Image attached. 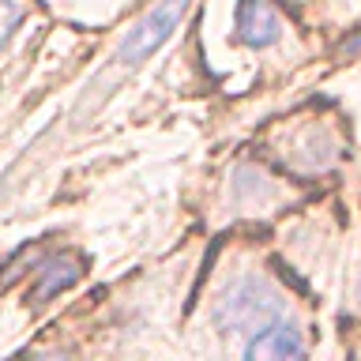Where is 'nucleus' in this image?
<instances>
[{
  "label": "nucleus",
  "mask_w": 361,
  "mask_h": 361,
  "mask_svg": "<svg viewBox=\"0 0 361 361\" xmlns=\"http://www.w3.org/2000/svg\"><path fill=\"white\" fill-rule=\"evenodd\" d=\"M282 312H286V301L267 279H237L214 305V316L226 331H264L279 324Z\"/></svg>",
  "instance_id": "f257e3e1"
},
{
  "label": "nucleus",
  "mask_w": 361,
  "mask_h": 361,
  "mask_svg": "<svg viewBox=\"0 0 361 361\" xmlns=\"http://www.w3.org/2000/svg\"><path fill=\"white\" fill-rule=\"evenodd\" d=\"M188 4H192V0H158V4L128 30V38L121 42V53H117V56H121L124 64H140V61H147L154 49H162V42L180 27V19H185Z\"/></svg>",
  "instance_id": "f03ea898"
},
{
  "label": "nucleus",
  "mask_w": 361,
  "mask_h": 361,
  "mask_svg": "<svg viewBox=\"0 0 361 361\" xmlns=\"http://www.w3.org/2000/svg\"><path fill=\"white\" fill-rule=\"evenodd\" d=\"M237 38L252 49L275 45L282 38V19L267 0H241L237 4Z\"/></svg>",
  "instance_id": "7ed1b4c3"
},
{
  "label": "nucleus",
  "mask_w": 361,
  "mask_h": 361,
  "mask_svg": "<svg viewBox=\"0 0 361 361\" xmlns=\"http://www.w3.org/2000/svg\"><path fill=\"white\" fill-rule=\"evenodd\" d=\"M301 357H305V343L293 324L264 327V331L252 335V343L245 350V361H301Z\"/></svg>",
  "instance_id": "20e7f679"
},
{
  "label": "nucleus",
  "mask_w": 361,
  "mask_h": 361,
  "mask_svg": "<svg viewBox=\"0 0 361 361\" xmlns=\"http://www.w3.org/2000/svg\"><path fill=\"white\" fill-rule=\"evenodd\" d=\"M293 147H298V154H293V166L305 169V173H320V169H331L335 158H338V147H335V140H331V132L320 128V124H316V128H305Z\"/></svg>",
  "instance_id": "39448f33"
},
{
  "label": "nucleus",
  "mask_w": 361,
  "mask_h": 361,
  "mask_svg": "<svg viewBox=\"0 0 361 361\" xmlns=\"http://www.w3.org/2000/svg\"><path fill=\"white\" fill-rule=\"evenodd\" d=\"M79 271H83V264H79L75 256H68V252L49 256V259L38 267V298H49V293L64 290L68 282L79 279Z\"/></svg>",
  "instance_id": "423d86ee"
},
{
  "label": "nucleus",
  "mask_w": 361,
  "mask_h": 361,
  "mask_svg": "<svg viewBox=\"0 0 361 361\" xmlns=\"http://www.w3.org/2000/svg\"><path fill=\"white\" fill-rule=\"evenodd\" d=\"M233 196L241 200V207H256L275 196V185L267 180V173H259L256 166H241L233 173Z\"/></svg>",
  "instance_id": "0eeeda50"
},
{
  "label": "nucleus",
  "mask_w": 361,
  "mask_h": 361,
  "mask_svg": "<svg viewBox=\"0 0 361 361\" xmlns=\"http://www.w3.org/2000/svg\"><path fill=\"white\" fill-rule=\"evenodd\" d=\"M19 19H23V0H0V45L11 38Z\"/></svg>",
  "instance_id": "6e6552de"
},
{
  "label": "nucleus",
  "mask_w": 361,
  "mask_h": 361,
  "mask_svg": "<svg viewBox=\"0 0 361 361\" xmlns=\"http://www.w3.org/2000/svg\"><path fill=\"white\" fill-rule=\"evenodd\" d=\"M42 361H68V357H42Z\"/></svg>",
  "instance_id": "1a4fd4ad"
}]
</instances>
